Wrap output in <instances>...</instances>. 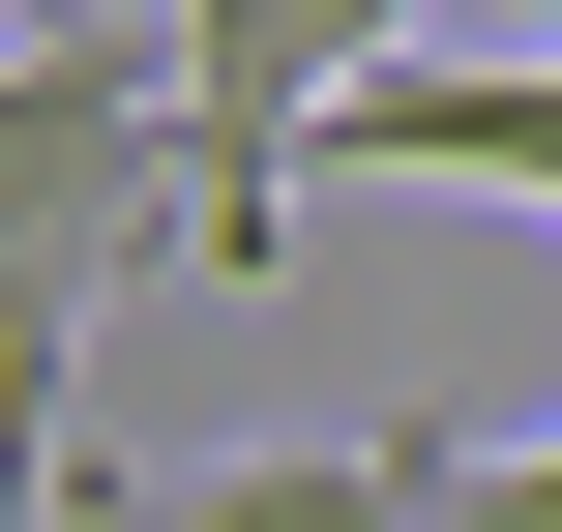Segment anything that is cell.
Wrapping results in <instances>:
<instances>
[{
    "instance_id": "5b68a950",
    "label": "cell",
    "mask_w": 562,
    "mask_h": 532,
    "mask_svg": "<svg viewBox=\"0 0 562 532\" xmlns=\"http://www.w3.org/2000/svg\"><path fill=\"white\" fill-rule=\"evenodd\" d=\"M445 532H562V444H445Z\"/></svg>"
},
{
    "instance_id": "6da1fadb",
    "label": "cell",
    "mask_w": 562,
    "mask_h": 532,
    "mask_svg": "<svg viewBox=\"0 0 562 532\" xmlns=\"http://www.w3.org/2000/svg\"><path fill=\"white\" fill-rule=\"evenodd\" d=\"M207 267V118L178 59H119L89 0H0V296H119V267Z\"/></svg>"
},
{
    "instance_id": "277c9868",
    "label": "cell",
    "mask_w": 562,
    "mask_h": 532,
    "mask_svg": "<svg viewBox=\"0 0 562 532\" xmlns=\"http://www.w3.org/2000/svg\"><path fill=\"white\" fill-rule=\"evenodd\" d=\"M89 532H445V415L385 444H237V474H59Z\"/></svg>"
},
{
    "instance_id": "3957f363",
    "label": "cell",
    "mask_w": 562,
    "mask_h": 532,
    "mask_svg": "<svg viewBox=\"0 0 562 532\" xmlns=\"http://www.w3.org/2000/svg\"><path fill=\"white\" fill-rule=\"evenodd\" d=\"M296 178H474V207H562V30H504V59H445V30L356 59Z\"/></svg>"
},
{
    "instance_id": "7a4b0ae2",
    "label": "cell",
    "mask_w": 562,
    "mask_h": 532,
    "mask_svg": "<svg viewBox=\"0 0 562 532\" xmlns=\"http://www.w3.org/2000/svg\"><path fill=\"white\" fill-rule=\"evenodd\" d=\"M415 30H504V0H178L207 267H267V237H296V148H326V89H356V59H415ZM533 30H562V0H533Z\"/></svg>"
}]
</instances>
